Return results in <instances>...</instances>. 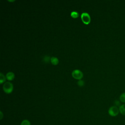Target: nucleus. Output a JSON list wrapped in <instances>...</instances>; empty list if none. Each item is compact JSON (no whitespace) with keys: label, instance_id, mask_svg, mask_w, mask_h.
<instances>
[{"label":"nucleus","instance_id":"14","mask_svg":"<svg viewBox=\"0 0 125 125\" xmlns=\"http://www.w3.org/2000/svg\"><path fill=\"white\" fill-rule=\"evenodd\" d=\"M0 120H1L2 118V117H3V114H2V113L1 111H0Z\"/></svg>","mask_w":125,"mask_h":125},{"label":"nucleus","instance_id":"6","mask_svg":"<svg viewBox=\"0 0 125 125\" xmlns=\"http://www.w3.org/2000/svg\"><path fill=\"white\" fill-rule=\"evenodd\" d=\"M51 62L54 65H57L59 63V60L57 58L55 57H52L51 58Z\"/></svg>","mask_w":125,"mask_h":125},{"label":"nucleus","instance_id":"7","mask_svg":"<svg viewBox=\"0 0 125 125\" xmlns=\"http://www.w3.org/2000/svg\"><path fill=\"white\" fill-rule=\"evenodd\" d=\"M120 112L123 115H125V104H122L119 108Z\"/></svg>","mask_w":125,"mask_h":125},{"label":"nucleus","instance_id":"4","mask_svg":"<svg viewBox=\"0 0 125 125\" xmlns=\"http://www.w3.org/2000/svg\"><path fill=\"white\" fill-rule=\"evenodd\" d=\"M72 76L74 78L80 80L83 77V73L80 70L75 69L72 71Z\"/></svg>","mask_w":125,"mask_h":125},{"label":"nucleus","instance_id":"12","mask_svg":"<svg viewBox=\"0 0 125 125\" xmlns=\"http://www.w3.org/2000/svg\"><path fill=\"white\" fill-rule=\"evenodd\" d=\"M50 59H50V57H49V56H44V57H43V61H44V62H48L49 61V60H50Z\"/></svg>","mask_w":125,"mask_h":125},{"label":"nucleus","instance_id":"3","mask_svg":"<svg viewBox=\"0 0 125 125\" xmlns=\"http://www.w3.org/2000/svg\"><path fill=\"white\" fill-rule=\"evenodd\" d=\"M81 19L82 21L85 24H88L91 21L90 17L89 15L86 12L83 13L81 15Z\"/></svg>","mask_w":125,"mask_h":125},{"label":"nucleus","instance_id":"10","mask_svg":"<svg viewBox=\"0 0 125 125\" xmlns=\"http://www.w3.org/2000/svg\"><path fill=\"white\" fill-rule=\"evenodd\" d=\"M21 125H31V124L28 120H24L21 123Z\"/></svg>","mask_w":125,"mask_h":125},{"label":"nucleus","instance_id":"5","mask_svg":"<svg viewBox=\"0 0 125 125\" xmlns=\"http://www.w3.org/2000/svg\"><path fill=\"white\" fill-rule=\"evenodd\" d=\"M15 78V74L12 72H9L6 75V78L8 81H12Z\"/></svg>","mask_w":125,"mask_h":125},{"label":"nucleus","instance_id":"13","mask_svg":"<svg viewBox=\"0 0 125 125\" xmlns=\"http://www.w3.org/2000/svg\"><path fill=\"white\" fill-rule=\"evenodd\" d=\"M77 84L80 86H83V85H84V81H83V80H79L78 83H77Z\"/></svg>","mask_w":125,"mask_h":125},{"label":"nucleus","instance_id":"1","mask_svg":"<svg viewBox=\"0 0 125 125\" xmlns=\"http://www.w3.org/2000/svg\"><path fill=\"white\" fill-rule=\"evenodd\" d=\"M3 91L9 94L11 93L13 89V84L10 82H5L3 85Z\"/></svg>","mask_w":125,"mask_h":125},{"label":"nucleus","instance_id":"9","mask_svg":"<svg viewBox=\"0 0 125 125\" xmlns=\"http://www.w3.org/2000/svg\"><path fill=\"white\" fill-rule=\"evenodd\" d=\"M71 16L73 18H76L79 16V13L77 11H72L70 14Z\"/></svg>","mask_w":125,"mask_h":125},{"label":"nucleus","instance_id":"11","mask_svg":"<svg viewBox=\"0 0 125 125\" xmlns=\"http://www.w3.org/2000/svg\"><path fill=\"white\" fill-rule=\"evenodd\" d=\"M120 101L123 103H125V93H122L120 97Z\"/></svg>","mask_w":125,"mask_h":125},{"label":"nucleus","instance_id":"8","mask_svg":"<svg viewBox=\"0 0 125 125\" xmlns=\"http://www.w3.org/2000/svg\"><path fill=\"white\" fill-rule=\"evenodd\" d=\"M6 80V77L4 76V75L2 73H0V83L1 84L2 83L4 82Z\"/></svg>","mask_w":125,"mask_h":125},{"label":"nucleus","instance_id":"2","mask_svg":"<svg viewBox=\"0 0 125 125\" xmlns=\"http://www.w3.org/2000/svg\"><path fill=\"white\" fill-rule=\"evenodd\" d=\"M119 112V109L116 106H111L108 111L109 115L112 117H115L118 115Z\"/></svg>","mask_w":125,"mask_h":125}]
</instances>
